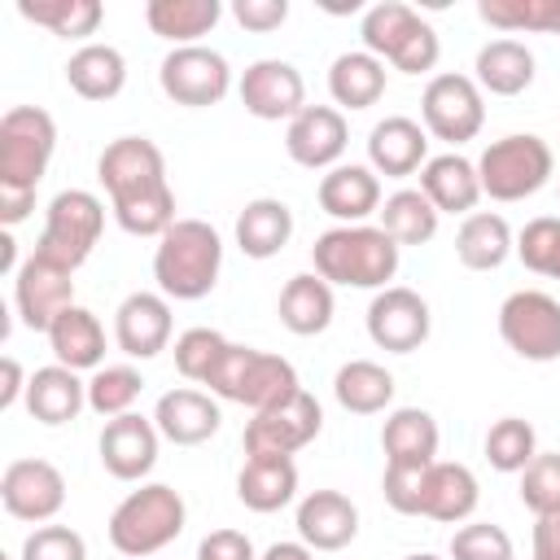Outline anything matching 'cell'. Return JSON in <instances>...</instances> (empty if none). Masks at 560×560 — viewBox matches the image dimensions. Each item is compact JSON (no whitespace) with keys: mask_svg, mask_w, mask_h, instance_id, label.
<instances>
[{"mask_svg":"<svg viewBox=\"0 0 560 560\" xmlns=\"http://www.w3.org/2000/svg\"><path fill=\"white\" fill-rule=\"evenodd\" d=\"M184 521H188L184 494L166 481H144L109 512V542L118 556L144 560V556H158L162 547H171L184 534Z\"/></svg>","mask_w":560,"mask_h":560,"instance_id":"3","label":"cell"},{"mask_svg":"<svg viewBox=\"0 0 560 560\" xmlns=\"http://www.w3.org/2000/svg\"><path fill=\"white\" fill-rule=\"evenodd\" d=\"M22 560H88V542L70 525H35L22 542Z\"/></svg>","mask_w":560,"mask_h":560,"instance_id":"48","label":"cell"},{"mask_svg":"<svg viewBox=\"0 0 560 560\" xmlns=\"http://www.w3.org/2000/svg\"><path fill=\"white\" fill-rule=\"evenodd\" d=\"M197 560H258V551H254V542H249L245 529L223 525V529H210L197 542Z\"/></svg>","mask_w":560,"mask_h":560,"instance_id":"50","label":"cell"},{"mask_svg":"<svg viewBox=\"0 0 560 560\" xmlns=\"http://www.w3.org/2000/svg\"><path fill=\"white\" fill-rule=\"evenodd\" d=\"M516 258L525 262V271L560 280V219L556 214H538L521 228L516 236Z\"/></svg>","mask_w":560,"mask_h":560,"instance_id":"44","label":"cell"},{"mask_svg":"<svg viewBox=\"0 0 560 560\" xmlns=\"http://www.w3.org/2000/svg\"><path fill=\"white\" fill-rule=\"evenodd\" d=\"M57 149V122L39 105H13L0 118V184L39 188Z\"/></svg>","mask_w":560,"mask_h":560,"instance_id":"9","label":"cell"},{"mask_svg":"<svg viewBox=\"0 0 560 560\" xmlns=\"http://www.w3.org/2000/svg\"><path fill=\"white\" fill-rule=\"evenodd\" d=\"M420 118H424V131L433 140H446V144H464L472 140L481 127H486V92L477 88L472 74H433L424 83V96H420Z\"/></svg>","mask_w":560,"mask_h":560,"instance_id":"11","label":"cell"},{"mask_svg":"<svg viewBox=\"0 0 560 560\" xmlns=\"http://www.w3.org/2000/svg\"><path fill=\"white\" fill-rule=\"evenodd\" d=\"M83 407H88V381H79L74 368L48 363V368L31 372V381H26V411H31V420L57 429V424H70Z\"/></svg>","mask_w":560,"mask_h":560,"instance_id":"27","label":"cell"},{"mask_svg":"<svg viewBox=\"0 0 560 560\" xmlns=\"http://www.w3.org/2000/svg\"><path fill=\"white\" fill-rule=\"evenodd\" d=\"M70 276H74V271H66V267H57V262H48V258H39V254H31V258L18 267V276H13V306H18L22 328L48 332L52 319H57L66 306H74V280H70Z\"/></svg>","mask_w":560,"mask_h":560,"instance_id":"17","label":"cell"},{"mask_svg":"<svg viewBox=\"0 0 560 560\" xmlns=\"http://www.w3.org/2000/svg\"><path fill=\"white\" fill-rule=\"evenodd\" d=\"M293 241V210L280 197H254L236 214V245L245 258H276Z\"/></svg>","mask_w":560,"mask_h":560,"instance_id":"33","label":"cell"},{"mask_svg":"<svg viewBox=\"0 0 560 560\" xmlns=\"http://www.w3.org/2000/svg\"><path fill=\"white\" fill-rule=\"evenodd\" d=\"M96 179L109 192V210L166 192V158L149 136H118L96 158Z\"/></svg>","mask_w":560,"mask_h":560,"instance_id":"8","label":"cell"},{"mask_svg":"<svg viewBox=\"0 0 560 560\" xmlns=\"http://www.w3.org/2000/svg\"><path fill=\"white\" fill-rule=\"evenodd\" d=\"M31 210H35V188L0 184V223H4V232H13L18 223H26Z\"/></svg>","mask_w":560,"mask_h":560,"instance_id":"52","label":"cell"},{"mask_svg":"<svg viewBox=\"0 0 560 560\" xmlns=\"http://www.w3.org/2000/svg\"><path fill=\"white\" fill-rule=\"evenodd\" d=\"M140 389H144V376L131 363H105L88 376V407L96 416L114 420V416H127L136 407Z\"/></svg>","mask_w":560,"mask_h":560,"instance_id":"42","label":"cell"},{"mask_svg":"<svg viewBox=\"0 0 560 560\" xmlns=\"http://www.w3.org/2000/svg\"><path fill=\"white\" fill-rule=\"evenodd\" d=\"M481 446H486L490 468H499V472H525L529 459L538 455V433H534L529 420L503 416V420H494V424L486 429V442H481Z\"/></svg>","mask_w":560,"mask_h":560,"instance_id":"43","label":"cell"},{"mask_svg":"<svg viewBox=\"0 0 560 560\" xmlns=\"http://www.w3.org/2000/svg\"><path fill=\"white\" fill-rule=\"evenodd\" d=\"M26 381L31 376H22V363L13 359V354H4V385H0V411H9L18 398H26Z\"/></svg>","mask_w":560,"mask_h":560,"instance_id":"54","label":"cell"},{"mask_svg":"<svg viewBox=\"0 0 560 560\" xmlns=\"http://www.w3.org/2000/svg\"><path fill=\"white\" fill-rule=\"evenodd\" d=\"M236 92H241L245 114H254L262 122H280V118L289 122L306 109V79L284 57H262V61L245 66Z\"/></svg>","mask_w":560,"mask_h":560,"instance_id":"16","label":"cell"},{"mask_svg":"<svg viewBox=\"0 0 560 560\" xmlns=\"http://www.w3.org/2000/svg\"><path fill=\"white\" fill-rule=\"evenodd\" d=\"M438 420L424 411V407H394L385 416V429H381V446H385V464H398V468H424L438 459Z\"/></svg>","mask_w":560,"mask_h":560,"instance_id":"31","label":"cell"},{"mask_svg":"<svg viewBox=\"0 0 560 560\" xmlns=\"http://www.w3.org/2000/svg\"><path fill=\"white\" fill-rule=\"evenodd\" d=\"M44 337H48V350L61 368H74V372L105 368V328L88 306H79V302L66 306Z\"/></svg>","mask_w":560,"mask_h":560,"instance_id":"29","label":"cell"},{"mask_svg":"<svg viewBox=\"0 0 560 560\" xmlns=\"http://www.w3.org/2000/svg\"><path fill=\"white\" fill-rule=\"evenodd\" d=\"M0 267H4L9 276H18V267H22V262H18V241H13V232L0 236Z\"/></svg>","mask_w":560,"mask_h":560,"instance_id":"56","label":"cell"},{"mask_svg":"<svg viewBox=\"0 0 560 560\" xmlns=\"http://www.w3.org/2000/svg\"><path fill=\"white\" fill-rule=\"evenodd\" d=\"M66 83L83 101H114L127 88V57L114 44H83L66 61Z\"/></svg>","mask_w":560,"mask_h":560,"instance_id":"34","label":"cell"},{"mask_svg":"<svg viewBox=\"0 0 560 560\" xmlns=\"http://www.w3.org/2000/svg\"><path fill=\"white\" fill-rule=\"evenodd\" d=\"M158 83L162 92L184 105V109H210L232 92V66L223 52L206 48V44H188V48H171L158 66Z\"/></svg>","mask_w":560,"mask_h":560,"instance_id":"12","label":"cell"},{"mask_svg":"<svg viewBox=\"0 0 560 560\" xmlns=\"http://www.w3.org/2000/svg\"><path fill=\"white\" fill-rule=\"evenodd\" d=\"M258 560H315V551H311V547L298 538V542H271V547H267Z\"/></svg>","mask_w":560,"mask_h":560,"instance_id":"55","label":"cell"},{"mask_svg":"<svg viewBox=\"0 0 560 560\" xmlns=\"http://www.w3.org/2000/svg\"><path fill=\"white\" fill-rule=\"evenodd\" d=\"M363 48L381 61H389L398 74H429L442 57V39L438 31L402 0H381L363 13L359 22Z\"/></svg>","mask_w":560,"mask_h":560,"instance_id":"5","label":"cell"},{"mask_svg":"<svg viewBox=\"0 0 560 560\" xmlns=\"http://www.w3.org/2000/svg\"><path fill=\"white\" fill-rule=\"evenodd\" d=\"M18 13L61 39H88L105 22L101 0H18Z\"/></svg>","mask_w":560,"mask_h":560,"instance_id":"40","label":"cell"},{"mask_svg":"<svg viewBox=\"0 0 560 560\" xmlns=\"http://www.w3.org/2000/svg\"><path fill=\"white\" fill-rule=\"evenodd\" d=\"M534 560H560V512L534 516Z\"/></svg>","mask_w":560,"mask_h":560,"instance_id":"53","label":"cell"},{"mask_svg":"<svg viewBox=\"0 0 560 560\" xmlns=\"http://www.w3.org/2000/svg\"><path fill=\"white\" fill-rule=\"evenodd\" d=\"M551 171H556V153L534 131L499 136L477 158L481 197H490V201H525L551 179Z\"/></svg>","mask_w":560,"mask_h":560,"instance_id":"6","label":"cell"},{"mask_svg":"<svg viewBox=\"0 0 560 560\" xmlns=\"http://www.w3.org/2000/svg\"><path fill=\"white\" fill-rule=\"evenodd\" d=\"M508 254H516V236L508 228L503 214L494 210H472L459 232H455V258L468 271H499L508 262Z\"/></svg>","mask_w":560,"mask_h":560,"instance_id":"35","label":"cell"},{"mask_svg":"<svg viewBox=\"0 0 560 560\" xmlns=\"http://www.w3.org/2000/svg\"><path fill=\"white\" fill-rule=\"evenodd\" d=\"M472 79L490 96H521L534 83V52L521 39L499 35V39H490V44L477 48Z\"/></svg>","mask_w":560,"mask_h":560,"instance_id":"32","label":"cell"},{"mask_svg":"<svg viewBox=\"0 0 560 560\" xmlns=\"http://www.w3.org/2000/svg\"><path fill=\"white\" fill-rule=\"evenodd\" d=\"M394 372L376 359H350L332 376V394L350 416H376L394 402Z\"/></svg>","mask_w":560,"mask_h":560,"instance_id":"38","label":"cell"},{"mask_svg":"<svg viewBox=\"0 0 560 560\" xmlns=\"http://www.w3.org/2000/svg\"><path fill=\"white\" fill-rule=\"evenodd\" d=\"M402 560H442V556H433V551H416V556H402Z\"/></svg>","mask_w":560,"mask_h":560,"instance_id":"57","label":"cell"},{"mask_svg":"<svg viewBox=\"0 0 560 560\" xmlns=\"http://www.w3.org/2000/svg\"><path fill=\"white\" fill-rule=\"evenodd\" d=\"M381 228L398 241V245H429L433 236H438V223H442V214H438V206L420 192V188H398V192H389L385 201H381Z\"/></svg>","mask_w":560,"mask_h":560,"instance_id":"39","label":"cell"},{"mask_svg":"<svg viewBox=\"0 0 560 560\" xmlns=\"http://www.w3.org/2000/svg\"><path fill=\"white\" fill-rule=\"evenodd\" d=\"M481 486L472 477L468 464H451V459H433L424 468V499H420V516L442 521V525H464L477 512Z\"/></svg>","mask_w":560,"mask_h":560,"instance_id":"25","label":"cell"},{"mask_svg":"<svg viewBox=\"0 0 560 560\" xmlns=\"http://www.w3.org/2000/svg\"><path fill=\"white\" fill-rule=\"evenodd\" d=\"M521 503L534 516L560 512V455L556 451H538L529 459V468L521 472Z\"/></svg>","mask_w":560,"mask_h":560,"instance_id":"47","label":"cell"},{"mask_svg":"<svg viewBox=\"0 0 560 560\" xmlns=\"http://www.w3.org/2000/svg\"><path fill=\"white\" fill-rule=\"evenodd\" d=\"M0 503L13 521L48 525L66 508V477L48 459H13L0 472Z\"/></svg>","mask_w":560,"mask_h":560,"instance_id":"15","label":"cell"},{"mask_svg":"<svg viewBox=\"0 0 560 560\" xmlns=\"http://www.w3.org/2000/svg\"><path fill=\"white\" fill-rule=\"evenodd\" d=\"M171 298L162 293H149V289H136L118 302L114 311V341L127 359H153L171 346Z\"/></svg>","mask_w":560,"mask_h":560,"instance_id":"20","label":"cell"},{"mask_svg":"<svg viewBox=\"0 0 560 560\" xmlns=\"http://www.w3.org/2000/svg\"><path fill=\"white\" fill-rule=\"evenodd\" d=\"M153 424L162 433V442H175V446H201L219 433L223 424V411H219V398L210 389H192V385H179V389H166L153 407Z\"/></svg>","mask_w":560,"mask_h":560,"instance_id":"21","label":"cell"},{"mask_svg":"<svg viewBox=\"0 0 560 560\" xmlns=\"http://www.w3.org/2000/svg\"><path fill=\"white\" fill-rule=\"evenodd\" d=\"M324 429V407L315 402V394L298 389L293 398L254 411V420L241 433L245 455H298L302 446H311Z\"/></svg>","mask_w":560,"mask_h":560,"instance_id":"13","label":"cell"},{"mask_svg":"<svg viewBox=\"0 0 560 560\" xmlns=\"http://www.w3.org/2000/svg\"><path fill=\"white\" fill-rule=\"evenodd\" d=\"M328 96L337 101V109H368L385 96V61L372 57L368 48L341 52L328 66Z\"/></svg>","mask_w":560,"mask_h":560,"instance_id":"37","label":"cell"},{"mask_svg":"<svg viewBox=\"0 0 560 560\" xmlns=\"http://www.w3.org/2000/svg\"><path fill=\"white\" fill-rule=\"evenodd\" d=\"M101 232H105V201L88 188H66L48 201L35 254L66 267V271H79L88 262V254L96 249Z\"/></svg>","mask_w":560,"mask_h":560,"instance_id":"7","label":"cell"},{"mask_svg":"<svg viewBox=\"0 0 560 560\" xmlns=\"http://www.w3.org/2000/svg\"><path fill=\"white\" fill-rule=\"evenodd\" d=\"M158 446H162V433H158L153 416H140V411L105 420L101 442H96L101 468L118 481H144L158 464Z\"/></svg>","mask_w":560,"mask_h":560,"instance_id":"18","label":"cell"},{"mask_svg":"<svg viewBox=\"0 0 560 560\" xmlns=\"http://www.w3.org/2000/svg\"><path fill=\"white\" fill-rule=\"evenodd\" d=\"M315 276H324L332 289H389L402 262V245L381 223H337L315 236L311 245Z\"/></svg>","mask_w":560,"mask_h":560,"instance_id":"1","label":"cell"},{"mask_svg":"<svg viewBox=\"0 0 560 560\" xmlns=\"http://www.w3.org/2000/svg\"><path fill=\"white\" fill-rule=\"evenodd\" d=\"M332 311H337L332 284L315 271L289 276L284 289H280V302H276V315L293 337H319L332 324Z\"/></svg>","mask_w":560,"mask_h":560,"instance_id":"30","label":"cell"},{"mask_svg":"<svg viewBox=\"0 0 560 560\" xmlns=\"http://www.w3.org/2000/svg\"><path fill=\"white\" fill-rule=\"evenodd\" d=\"M424 468H429V464H424ZM424 468H398V464H385L381 490H385V503H389L398 516H420V499H424Z\"/></svg>","mask_w":560,"mask_h":560,"instance_id":"49","label":"cell"},{"mask_svg":"<svg viewBox=\"0 0 560 560\" xmlns=\"http://www.w3.org/2000/svg\"><path fill=\"white\" fill-rule=\"evenodd\" d=\"M499 337L525 363L560 359V302L542 289H516L499 306Z\"/></svg>","mask_w":560,"mask_h":560,"instance_id":"10","label":"cell"},{"mask_svg":"<svg viewBox=\"0 0 560 560\" xmlns=\"http://www.w3.org/2000/svg\"><path fill=\"white\" fill-rule=\"evenodd\" d=\"M206 389L214 398H223V402H241L249 411H267V407L284 402V398H293L302 389V381H298V368L284 354L228 341V350L214 363Z\"/></svg>","mask_w":560,"mask_h":560,"instance_id":"4","label":"cell"},{"mask_svg":"<svg viewBox=\"0 0 560 560\" xmlns=\"http://www.w3.org/2000/svg\"><path fill=\"white\" fill-rule=\"evenodd\" d=\"M420 192L438 206V214H472L481 201V179H477V162H468L464 153H438L420 166Z\"/></svg>","mask_w":560,"mask_h":560,"instance_id":"26","label":"cell"},{"mask_svg":"<svg viewBox=\"0 0 560 560\" xmlns=\"http://www.w3.org/2000/svg\"><path fill=\"white\" fill-rule=\"evenodd\" d=\"M298 538L311 551H341L359 538V508L341 490H311L298 503Z\"/></svg>","mask_w":560,"mask_h":560,"instance_id":"24","label":"cell"},{"mask_svg":"<svg viewBox=\"0 0 560 560\" xmlns=\"http://www.w3.org/2000/svg\"><path fill=\"white\" fill-rule=\"evenodd\" d=\"M319 210L337 223H368L372 214H381V175L363 162H341L332 171H324L319 188Z\"/></svg>","mask_w":560,"mask_h":560,"instance_id":"23","label":"cell"},{"mask_svg":"<svg viewBox=\"0 0 560 560\" xmlns=\"http://www.w3.org/2000/svg\"><path fill=\"white\" fill-rule=\"evenodd\" d=\"M223 271V236L206 219H175L153 249V280L162 298L201 302Z\"/></svg>","mask_w":560,"mask_h":560,"instance_id":"2","label":"cell"},{"mask_svg":"<svg viewBox=\"0 0 560 560\" xmlns=\"http://www.w3.org/2000/svg\"><path fill=\"white\" fill-rule=\"evenodd\" d=\"M223 350H228V337L223 332H214V328H184L175 337V368H179L184 381L206 385L210 372H214V363L223 359Z\"/></svg>","mask_w":560,"mask_h":560,"instance_id":"45","label":"cell"},{"mask_svg":"<svg viewBox=\"0 0 560 560\" xmlns=\"http://www.w3.org/2000/svg\"><path fill=\"white\" fill-rule=\"evenodd\" d=\"M346 144H350V127H346V114L337 105H306L284 127V149L306 171H332V166H341Z\"/></svg>","mask_w":560,"mask_h":560,"instance_id":"19","label":"cell"},{"mask_svg":"<svg viewBox=\"0 0 560 560\" xmlns=\"http://www.w3.org/2000/svg\"><path fill=\"white\" fill-rule=\"evenodd\" d=\"M298 494V464L293 455H245L236 472V499L249 512H280Z\"/></svg>","mask_w":560,"mask_h":560,"instance_id":"28","label":"cell"},{"mask_svg":"<svg viewBox=\"0 0 560 560\" xmlns=\"http://www.w3.org/2000/svg\"><path fill=\"white\" fill-rule=\"evenodd\" d=\"M451 560H516L512 534L494 521H464L451 534Z\"/></svg>","mask_w":560,"mask_h":560,"instance_id":"46","label":"cell"},{"mask_svg":"<svg viewBox=\"0 0 560 560\" xmlns=\"http://www.w3.org/2000/svg\"><path fill=\"white\" fill-rule=\"evenodd\" d=\"M368 337L376 350H389V354H411L429 341L433 332V315H429V302L407 289V284H389L381 289L372 302H368Z\"/></svg>","mask_w":560,"mask_h":560,"instance_id":"14","label":"cell"},{"mask_svg":"<svg viewBox=\"0 0 560 560\" xmlns=\"http://www.w3.org/2000/svg\"><path fill=\"white\" fill-rule=\"evenodd\" d=\"M477 13L486 26L503 35H521V31L560 35V0H481Z\"/></svg>","mask_w":560,"mask_h":560,"instance_id":"41","label":"cell"},{"mask_svg":"<svg viewBox=\"0 0 560 560\" xmlns=\"http://www.w3.org/2000/svg\"><path fill=\"white\" fill-rule=\"evenodd\" d=\"M223 18V4L219 0H149L144 4V22L158 39L175 44V48H188V44H201V35H210Z\"/></svg>","mask_w":560,"mask_h":560,"instance_id":"36","label":"cell"},{"mask_svg":"<svg viewBox=\"0 0 560 560\" xmlns=\"http://www.w3.org/2000/svg\"><path fill=\"white\" fill-rule=\"evenodd\" d=\"M232 18L245 26V31H280L289 22V0H232Z\"/></svg>","mask_w":560,"mask_h":560,"instance_id":"51","label":"cell"},{"mask_svg":"<svg viewBox=\"0 0 560 560\" xmlns=\"http://www.w3.org/2000/svg\"><path fill=\"white\" fill-rule=\"evenodd\" d=\"M429 162V131L407 114H389L368 131V166L389 179H407Z\"/></svg>","mask_w":560,"mask_h":560,"instance_id":"22","label":"cell"}]
</instances>
